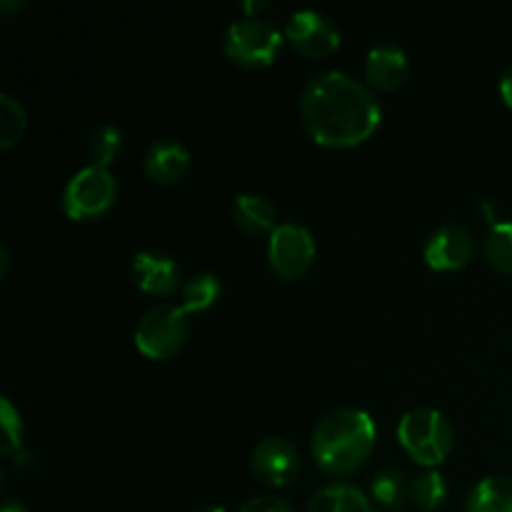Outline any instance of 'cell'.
I'll list each match as a JSON object with an SVG mask.
<instances>
[{"mask_svg": "<svg viewBox=\"0 0 512 512\" xmlns=\"http://www.w3.org/2000/svg\"><path fill=\"white\" fill-rule=\"evenodd\" d=\"M300 118L310 138L323 148L363 145L383 123V108L373 90L340 70L320 73L300 95Z\"/></svg>", "mask_w": 512, "mask_h": 512, "instance_id": "cell-1", "label": "cell"}, {"mask_svg": "<svg viewBox=\"0 0 512 512\" xmlns=\"http://www.w3.org/2000/svg\"><path fill=\"white\" fill-rule=\"evenodd\" d=\"M378 443L373 415L360 408L330 410L310 435V453L328 475H350L363 468Z\"/></svg>", "mask_w": 512, "mask_h": 512, "instance_id": "cell-2", "label": "cell"}, {"mask_svg": "<svg viewBox=\"0 0 512 512\" xmlns=\"http://www.w3.org/2000/svg\"><path fill=\"white\" fill-rule=\"evenodd\" d=\"M398 440L410 460L425 470L438 468L455 448V428L445 413L435 408H413L400 418Z\"/></svg>", "mask_w": 512, "mask_h": 512, "instance_id": "cell-3", "label": "cell"}, {"mask_svg": "<svg viewBox=\"0 0 512 512\" xmlns=\"http://www.w3.org/2000/svg\"><path fill=\"white\" fill-rule=\"evenodd\" d=\"M190 335L188 315L180 305H155L135 325V348L150 360H168L185 348Z\"/></svg>", "mask_w": 512, "mask_h": 512, "instance_id": "cell-4", "label": "cell"}, {"mask_svg": "<svg viewBox=\"0 0 512 512\" xmlns=\"http://www.w3.org/2000/svg\"><path fill=\"white\" fill-rule=\"evenodd\" d=\"M285 35L270 20H235L223 33V53L240 68H268L275 63Z\"/></svg>", "mask_w": 512, "mask_h": 512, "instance_id": "cell-5", "label": "cell"}, {"mask_svg": "<svg viewBox=\"0 0 512 512\" xmlns=\"http://www.w3.org/2000/svg\"><path fill=\"white\" fill-rule=\"evenodd\" d=\"M118 200V180L108 168H95V165H85L83 170L68 180L63 190V213L70 220H95L100 215L108 213Z\"/></svg>", "mask_w": 512, "mask_h": 512, "instance_id": "cell-6", "label": "cell"}, {"mask_svg": "<svg viewBox=\"0 0 512 512\" xmlns=\"http://www.w3.org/2000/svg\"><path fill=\"white\" fill-rule=\"evenodd\" d=\"M315 253V238L305 225L280 223L268 238L270 268L283 280L303 278L313 265Z\"/></svg>", "mask_w": 512, "mask_h": 512, "instance_id": "cell-7", "label": "cell"}, {"mask_svg": "<svg viewBox=\"0 0 512 512\" xmlns=\"http://www.w3.org/2000/svg\"><path fill=\"white\" fill-rule=\"evenodd\" d=\"M283 35L293 45L295 53L310 60L333 55L340 48V40H343L338 25L320 10H298V13L290 15Z\"/></svg>", "mask_w": 512, "mask_h": 512, "instance_id": "cell-8", "label": "cell"}, {"mask_svg": "<svg viewBox=\"0 0 512 512\" xmlns=\"http://www.w3.org/2000/svg\"><path fill=\"white\" fill-rule=\"evenodd\" d=\"M250 470L268 488H288L300 475V453L290 440L270 435L253 448Z\"/></svg>", "mask_w": 512, "mask_h": 512, "instance_id": "cell-9", "label": "cell"}, {"mask_svg": "<svg viewBox=\"0 0 512 512\" xmlns=\"http://www.w3.org/2000/svg\"><path fill=\"white\" fill-rule=\"evenodd\" d=\"M475 255V235L473 230L460 223L443 225L428 238L423 248V258L428 268L438 273H453L465 268Z\"/></svg>", "mask_w": 512, "mask_h": 512, "instance_id": "cell-10", "label": "cell"}, {"mask_svg": "<svg viewBox=\"0 0 512 512\" xmlns=\"http://www.w3.org/2000/svg\"><path fill=\"white\" fill-rule=\"evenodd\" d=\"M133 280L145 295L168 298L180 288V268L160 250H140L133 258Z\"/></svg>", "mask_w": 512, "mask_h": 512, "instance_id": "cell-11", "label": "cell"}, {"mask_svg": "<svg viewBox=\"0 0 512 512\" xmlns=\"http://www.w3.org/2000/svg\"><path fill=\"white\" fill-rule=\"evenodd\" d=\"M143 170L153 183L175 185L188 175L190 153L183 143L173 138H160L148 145L143 158Z\"/></svg>", "mask_w": 512, "mask_h": 512, "instance_id": "cell-12", "label": "cell"}, {"mask_svg": "<svg viewBox=\"0 0 512 512\" xmlns=\"http://www.w3.org/2000/svg\"><path fill=\"white\" fill-rule=\"evenodd\" d=\"M408 53L398 45H375L365 58V80L375 90H395L408 80Z\"/></svg>", "mask_w": 512, "mask_h": 512, "instance_id": "cell-13", "label": "cell"}, {"mask_svg": "<svg viewBox=\"0 0 512 512\" xmlns=\"http://www.w3.org/2000/svg\"><path fill=\"white\" fill-rule=\"evenodd\" d=\"M233 223L250 238L273 235L278 228V208L270 198L258 193H243L233 200Z\"/></svg>", "mask_w": 512, "mask_h": 512, "instance_id": "cell-14", "label": "cell"}, {"mask_svg": "<svg viewBox=\"0 0 512 512\" xmlns=\"http://www.w3.org/2000/svg\"><path fill=\"white\" fill-rule=\"evenodd\" d=\"M465 512H512V478L490 475L475 483L465 498Z\"/></svg>", "mask_w": 512, "mask_h": 512, "instance_id": "cell-15", "label": "cell"}, {"mask_svg": "<svg viewBox=\"0 0 512 512\" xmlns=\"http://www.w3.org/2000/svg\"><path fill=\"white\" fill-rule=\"evenodd\" d=\"M308 512H373V505L355 485L330 483L310 498Z\"/></svg>", "mask_w": 512, "mask_h": 512, "instance_id": "cell-16", "label": "cell"}, {"mask_svg": "<svg viewBox=\"0 0 512 512\" xmlns=\"http://www.w3.org/2000/svg\"><path fill=\"white\" fill-rule=\"evenodd\" d=\"M220 295H223V283H220L218 275L200 273L183 285L180 308L185 310V315L205 313V310H210L218 303Z\"/></svg>", "mask_w": 512, "mask_h": 512, "instance_id": "cell-17", "label": "cell"}, {"mask_svg": "<svg viewBox=\"0 0 512 512\" xmlns=\"http://www.w3.org/2000/svg\"><path fill=\"white\" fill-rule=\"evenodd\" d=\"M448 495V483H445V478L435 468L423 470V473H418L415 478H410V503H413L415 508L435 512L438 508H443Z\"/></svg>", "mask_w": 512, "mask_h": 512, "instance_id": "cell-18", "label": "cell"}, {"mask_svg": "<svg viewBox=\"0 0 512 512\" xmlns=\"http://www.w3.org/2000/svg\"><path fill=\"white\" fill-rule=\"evenodd\" d=\"M485 260L493 265L498 273L512 278V220H498L490 225L483 243Z\"/></svg>", "mask_w": 512, "mask_h": 512, "instance_id": "cell-19", "label": "cell"}, {"mask_svg": "<svg viewBox=\"0 0 512 512\" xmlns=\"http://www.w3.org/2000/svg\"><path fill=\"white\" fill-rule=\"evenodd\" d=\"M123 150V133L118 125L103 123L93 130L88 140V158L95 168H108L115 163V158Z\"/></svg>", "mask_w": 512, "mask_h": 512, "instance_id": "cell-20", "label": "cell"}, {"mask_svg": "<svg viewBox=\"0 0 512 512\" xmlns=\"http://www.w3.org/2000/svg\"><path fill=\"white\" fill-rule=\"evenodd\" d=\"M28 128V113L13 95H0V148L13 150Z\"/></svg>", "mask_w": 512, "mask_h": 512, "instance_id": "cell-21", "label": "cell"}, {"mask_svg": "<svg viewBox=\"0 0 512 512\" xmlns=\"http://www.w3.org/2000/svg\"><path fill=\"white\" fill-rule=\"evenodd\" d=\"M370 493H373V500L380 508H400L405 498L410 500V483H405L403 473L388 468L375 475Z\"/></svg>", "mask_w": 512, "mask_h": 512, "instance_id": "cell-22", "label": "cell"}, {"mask_svg": "<svg viewBox=\"0 0 512 512\" xmlns=\"http://www.w3.org/2000/svg\"><path fill=\"white\" fill-rule=\"evenodd\" d=\"M0 425H3V455L5 458H15V455L23 453L25 433L23 418H20V413L8 398L0 400Z\"/></svg>", "mask_w": 512, "mask_h": 512, "instance_id": "cell-23", "label": "cell"}, {"mask_svg": "<svg viewBox=\"0 0 512 512\" xmlns=\"http://www.w3.org/2000/svg\"><path fill=\"white\" fill-rule=\"evenodd\" d=\"M240 512H293V508L275 495H260V498H250Z\"/></svg>", "mask_w": 512, "mask_h": 512, "instance_id": "cell-24", "label": "cell"}, {"mask_svg": "<svg viewBox=\"0 0 512 512\" xmlns=\"http://www.w3.org/2000/svg\"><path fill=\"white\" fill-rule=\"evenodd\" d=\"M500 95H503L505 105L512 110V63L505 68L503 78H500Z\"/></svg>", "mask_w": 512, "mask_h": 512, "instance_id": "cell-25", "label": "cell"}, {"mask_svg": "<svg viewBox=\"0 0 512 512\" xmlns=\"http://www.w3.org/2000/svg\"><path fill=\"white\" fill-rule=\"evenodd\" d=\"M8 263H10V255H8V245H0V278L8 275Z\"/></svg>", "mask_w": 512, "mask_h": 512, "instance_id": "cell-26", "label": "cell"}, {"mask_svg": "<svg viewBox=\"0 0 512 512\" xmlns=\"http://www.w3.org/2000/svg\"><path fill=\"white\" fill-rule=\"evenodd\" d=\"M0 512H28V508H25L20 500H8V503L3 505V510H0Z\"/></svg>", "mask_w": 512, "mask_h": 512, "instance_id": "cell-27", "label": "cell"}, {"mask_svg": "<svg viewBox=\"0 0 512 512\" xmlns=\"http://www.w3.org/2000/svg\"><path fill=\"white\" fill-rule=\"evenodd\" d=\"M195 512H228V510L218 508V505H208V508H200V510H195Z\"/></svg>", "mask_w": 512, "mask_h": 512, "instance_id": "cell-28", "label": "cell"}]
</instances>
